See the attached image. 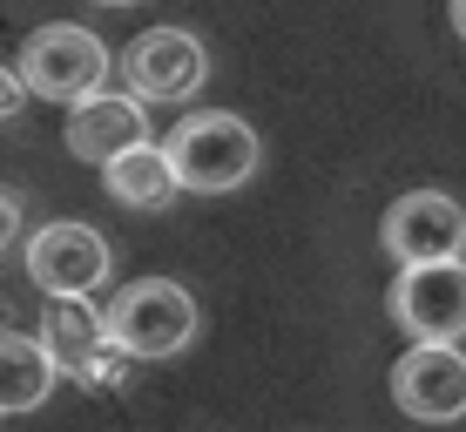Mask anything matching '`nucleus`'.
<instances>
[{
	"instance_id": "nucleus-1",
	"label": "nucleus",
	"mask_w": 466,
	"mask_h": 432,
	"mask_svg": "<svg viewBox=\"0 0 466 432\" xmlns=\"http://www.w3.org/2000/svg\"><path fill=\"white\" fill-rule=\"evenodd\" d=\"M169 156H176V176H183V189H197V196H223V189L250 183L257 176V156H264V142L244 116H183L169 129Z\"/></svg>"
},
{
	"instance_id": "nucleus-2",
	"label": "nucleus",
	"mask_w": 466,
	"mask_h": 432,
	"mask_svg": "<svg viewBox=\"0 0 466 432\" xmlns=\"http://www.w3.org/2000/svg\"><path fill=\"white\" fill-rule=\"evenodd\" d=\"M41 338H47V351H55L61 378L95 386V392L122 386L128 365H136V351H128V345L116 338V325H108V311H95L88 297H47Z\"/></svg>"
},
{
	"instance_id": "nucleus-3",
	"label": "nucleus",
	"mask_w": 466,
	"mask_h": 432,
	"mask_svg": "<svg viewBox=\"0 0 466 432\" xmlns=\"http://www.w3.org/2000/svg\"><path fill=\"white\" fill-rule=\"evenodd\" d=\"M21 82L27 95H47V102H82L108 82V47L75 21H47L21 47Z\"/></svg>"
},
{
	"instance_id": "nucleus-4",
	"label": "nucleus",
	"mask_w": 466,
	"mask_h": 432,
	"mask_svg": "<svg viewBox=\"0 0 466 432\" xmlns=\"http://www.w3.org/2000/svg\"><path fill=\"white\" fill-rule=\"evenodd\" d=\"M108 325H116V338L136 358H176L197 338V297L169 277H142V284H122L108 297Z\"/></svg>"
},
{
	"instance_id": "nucleus-5",
	"label": "nucleus",
	"mask_w": 466,
	"mask_h": 432,
	"mask_svg": "<svg viewBox=\"0 0 466 432\" xmlns=\"http://www.w3.org/2000/svg\"><path fill=\"white\" fill-rule=\"evenodd\" d=\"M385 304L406 338H466V257L399 264Z\"/></svg>"
},
{
	"instance_id": "nucleus-6",
	"label": "nucleus",
	"mask_w": 466,
	"mask_h": 432,
	"mask_svg": "<svg viewBox=\"0 0 466 432\" xmlns=\"http://www.w3.org/2000/svg\"><path fill=\"white\" fill-rule=\"evenodd\" d=\"M122 75L142 102H189L203 82H210V55L189 27H149V35L128 41Z\"/></svg>"
},
{
	"instance_id": "nucleus-7",
	"label": "nucleus",
	"mask_w": 466,
	"mask_h": 432,
	"mask_svg": "<svg viewBox=\"0 0 466 432\" xmlns=\"http://www.w3.org/2000/svg\"><path fill=\"white\" fill-rule=\"evenodd\" d=\"M392 264H432V257H466V210L446 189H406L379 223Z\"/></svg>"
},
{
	"instance_id": "nucleus-8",
	"label": "nucleus",
	"mask_w": 466,
	"mask_h": 432,
	"mask_svg": "<svg viewBox=\"0 0 466 432\" xmlns=\"http://www.w3.org/2000/svg\"><path fill=\"white\" fill-rule=\"evenodd\" d=\"M392 398L412 419H460L466 412V351L460 338H412L392 365Z\"/></svg>"
},
{
	"instance_id": "nucleus-9",
	"label": "nucleus",
	"mask_w": 466,
	"mask_h": 432,
	"mask_svg": "<svg viewBox=\"0 0 466 432\" xmlns=\"http://www.w3.org/2000/svg\"><path fill=\"white\" fill-rule=\"evenodd\" d=\"M27 277L47 297H95L108 284V244L88 223H47L27 236Z\"/></svg>"
},
{
	"instance_id": "nucleus-10",
	"label": "nucleus",
	"mask_w": 466,
	"mask_h": 432,
	"mask_svg": "<svg viewBox=\"0 0 466 432\" xmlns=\"http://www.w3.org/2000/svg\"><path fill=\"white\" fill-rule=\"evenodd\" d=\"M61 142H68V156H82V163H116L122 149L149 142V108H142L136 88H128V95L95 88V95H82V102L68 108Z\"/></svg>"
},
{
	"instance_id": "nucleus-11",
	"label": "nucleus",
	"mask_w": 466,
	"mask_h": 432,
	"mask_svg": "<svg viewBox=\"0 0 466 432\" xmlns=\"http://www.w3.org/2000/svg\"><path fill=\"white\" fill-rule=\"evenodd\" d=\"M102 183H108V196H116L122 210H169V203L183 196L169 142H136V149H122L116 163H102Z\"/></svg>"
},
{
	"instance_id": "nucleus-12",
	"label": "nucleus",
	"mask_w": 466,
	"mask_h": 432,
	"mask_svg": "<svg viewBox=\"0 0 466 432\" xmlns=\"http://www.w3.org/2000/svg\"><path fill=\"white\" fill-rule=\"evenodd\" d=\"M61 365L47 338H27V331H0V412H35L47 406Z\"/></svg>"
},
{
	"instance_id": "nucleus-13",
	"label": "nucleus",
	"mask_w": 466,
	"mask_h": 432,
	"mask_svg": "<svg viewBox=\"0 0 466 432\" xmlns=\"http://www.w3.org/2000/svg\"><path fill=\"white\" fill-rule=\"evenodd\" d=\"M21 95H27L21 68H0V122H7V116H21Z\"/></svg>"
},
{
	"instance_id": "nucleus-14",
	"label": "nucleus",
	"mask_w": 466,
	"mask_h": 432,
	"mask_svg": "<svg viewBox=\"0 0 466 432\" xmlns=\"http://www.w3.org/2000/svg\"><path fill=\"white\" fill-rule=\"evenodd\" d=\"M14 244H21V203L0 189V250H14Z\"/></svg>"
},
{
	"instance_id": "nucleus-15",
	"label": "nucleus",
	"mask_w": 466,
	"mask_h": 432,
	"mask_svg": "<svg viewBox=\"0 0 466 432\" xmlns=\"http://www.w3.org/2000/svg\"><path fill=\"white\" fill-rule=\"evenodd\" d=\"M453 35L466 41V0H453Z\"/></svg>"
},
{
	"instance_id": "nucleus-16",
	"label": "nucleus",
	"mask_w": 466,
	"mask_h": 432,
	"mask_svg": "<svg viewBox=\"0 0 466 432\" xmlns=\"http://www.w3.org/2000/svg\"><path fill=\"white\" fill-rule=\"evenodd\" d=\"M95 7H136V0H95Z\"/></svg>"
}]
</instances>
